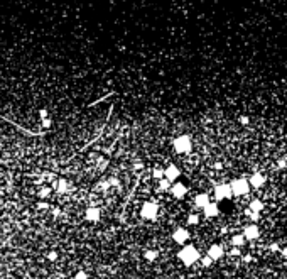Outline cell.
Masks as SVG:
<instances>
[{
  "instance_id": "1",
  "label": "cell",
  "mask_w": 287,
  "mask_h": 279,
  "mask_svg": "<svg viewBox=\"0 0 287 279\" xmlns=\"http://www.w3.org/2000/svg\"><path fill=\"white\" fill-rule=\"evenodd\" d=\"M199 257H201V254L196 249V245H193V244H184L179 249V252H177V259L186 267H191L193 264H196L199 261Z\"/></svg>"
},
{
  "instance_id": "2",
  "label": "cell",
  "mask_w": 287,
  "mask_h": 279,
  "mask_svg": "<svg viewBox=\"0 0 287 279\" xmlns=\"http://www.w3.org/2000/svg\"><path fill=\"white\" fill-rule=\"evenodd\" d=\"M172 147L176 151L177 154H188L193 149V142H191V137L188 134H182V135H177L174 141H172Z\"/></svg>"
},
{
  "instance_id": "3",
  "label": "cell",
  "mask_w": 287,
  "mask_h": 279,
  "mask_svg": "<svg viewBox=\"0 0 287 279\" xmlns=\"http://www.w3.org/2000/svg\"><path fill=\"white\" fill-rule=\"evenodd\" d=\"M228 185L232 188L233 196H243V195H248V191H250L248 179H245V178H235V179H232Z\"/></svg>"
},
{
  "instance_id": "4",
  "label": "cell",
  "mask_w": 287,
  "mask_h": 279,
  "mask_svg": "<svg viewBox=\"0 0 287 279\" xmlns=\"http://www.w3.org/2000/svg\"><path fill=\"white\" fill-rule=\"evenodd\" d=\"M157 213H159V205L155 201H144L140 206V217L144 220H152L157 218Z\"/></svg>"
},
{
  "instance_id": "5",
  "label": "cell",
  "mask_w": 287,
  "mask_h": 279,
  "mask_svg": "<svg viewBox=\"0 0 287 279\" xmlns=\"http://www.w3.org/2000/svg\"><path fill=\"white\" fill-rule=\"evenodd\" d=\"M214 200L216 203L218 201H225V200H232L233 198V193H232V188L228 183H220V185L214 186Z\"/></svg>"
},
{
  "instance_id": "6",
  "label": "cell",
  "mask_w": 287,
  "mask_h": 279,
  "mask_svg": "<svg viewBox=\"0 0 287 279\" xmlns=\"http://www.w3.org/2000/svg\"><path fill=\"white\" fill-rule=\"evenodd\" d=\"M189 239H191V233H189V230L186 227H177L176 230L172 232V240L176 242V244H179V245L188 244Z\"/></svg>"
},
{
  "instance_id": "7",
  "label": "cell",
  "mask_w": 287,
  "mask_h": 279,
  "mask_svg": "<svg viewBox=\"0 0 287 279\" xmlns=\"http://www.w3.org/2000/svg\"><path fill=\"white\" fill-rule=\"evenodd\" d=\"M179 176H181V171H179V167L176 166V164H169V166L164 169V178H166L169 183H176L177 179H179Z\"/></svg>"
},
{
  "instance_id": "8",
  "label": "cell",
  "mask_w": 287,
  "mask_h": 279,
  "mask_svg": "<svg viewBox=\"0 0 287 279\" xmlns=\"http://www.w3.org/2000/svg\"><path fill=\"white\" fill-rule=\"evenodd\" d=\"M169 191H171V195L176 200H182V198L186 196V193H188V188H186V185L184 183H172L171 185V188H169Z\"/></svg>"
},
{
  "instance_id": "9",
  "label": "cell",
  "mask_w": 287,
  "mask_h": 279,
  "mask_svg": "<svg viewBox=\"0 0 287 279\" xmlns=\"http://www.w3.org/2000/svg\"><path fill=\"white\" fill-rule=\"evenodd\" d=\"M242 235L245 237V240H257L258 237H260V228L255 225V223H250L247 227L243 228V233Z\"/></svg>"
},
{
  "instance_id": "10",
  "label": "cell",
  "mask_w": 287,
  "mask_h": 279,
  "mask_svg": "<svg viewBox=\"0 0 287 279\" xmlns=\"http://www.w3.org/2000/svg\"><path fill=\"white\" fill-rule=\"evenodd\" d=\"M265 181H267V178L262 174V173H252V176H250V179H248V185H250V188H262V186L265 185Z\"/></svg>"
},
{
  "instance_id": "11",
  "label": "cell",
  "mask_w": 287,
  "mask_h": 279,
  "mask_svg": "<svg viewBox=\"0 0 287 279\" xmlns=\"http://www.w3.org/2000/svg\"><path fill=\"white\" fill-rule=\"evenodd\" d=\"M206 254H208L213 261H220V259L225 255V249H223V245H220V244H213V245H210V249H208Z\"/></svg>"
},
{
  "instance_id": "12",
  "label": "cell",
  "mask_w": 287,
  "mask_h": 279,
  "mask_svg": "<svg viewBox=\"0 0 287 279\" xmlns=\"http://www.w3.org/2000/svg\"><path fill=\"white\" fill-rule=\"evenodd\" d=\"M203 213H204V217H208V218H213V217H216V215H220V206L216 201H210L208 205L203 208Z\"/></svg>"
},
{
  "instance_id": "13",
  "label": "cell",
  "mask_w": 287,
  "mask_h": 279,
  "mask_svg": "<svg viewBox=\"0 0 287 279\" xmlns=\"http://www.w3.org/2000/svg\"><path fill=\"white\" fill-rule=\"evenodd\" d=\"M85 218L88 220V222H98V220H100V208H96V206H90V208H86Z\"/></svg>"
},
{
  "instance_id": "14",
  "label": "cell",
  "mask_w": 287,
  "mask_h": 279,
  "mask_svg": "<svg viewBox=\"0 0 287 279\" xmlns=\"http://www.w3.org/2000/svg\"><path fill=\"white\" fill-rule=\"evenodd\" d=\"M210 201H211V200H210V195H208V193H199V195H196V198H194V206L203 210V208H204Z\"/></svg>"
},
{
  "instance_id": "15",
  "label": "cell",
  "mask_w": 287,
  "mask_h": 279,
  "mask_svg": "<svg viewBox=\"0 0 287 279\" xmlns=\"http://www.w3.org/2000/svg\"><path fill=\"white\" fill-rule=\"evenodd\" d=\"M248 210L250 211H255V213H260V211L264 210V201L258 200V198H253L252 201L248 203Z\"/></svg>"
},
{
  "instance_id": "16",
  "label": "cell",
  "mask_w": 287,
  "mask_h": 279,
  "mask_svg": "<svg viewBox=\"0 0 287 279\" xmlns=\"http://www.w3.org/2000/svg\"><path fill=\"white\" fill-rule=\"evenodd\" d=\"M230 242H232L233 247H238V249H240V247H243V245H245V242H247V240H245V237L242 235V233H236V235L232 237V240H230Z\"/></svg>"
},
{
  "instance_id": "17",
  "label": "cell",
  "mask_w": 287,
  "mask_h": 279,
  "mask_svg": "<svg viewBox=\"0 0 287 279\" xmlns=\"http://www.w3.org/2000/svg\"><path fill=\"white\" fill-rule=\"evenodd\" d=\"M56 191H58V193H66V191H68V181L64 179V178H61L59 181H58V183H56Z\"/></svg>"
},
{
  "instance_id": "18",
  "label": "cell",
  "mask_w": 287,
  "mask_h": 279,
  "mask_svg": "<svg viewBox=\"0 0 287 279\" xmlns=\"http://www.w3.org/2000/svg\"><path fill=\"white\" fill-rule=\"evenodd\" d=\"M199 261H201V266H203V267H211V264L214 262L213 259L208 255V254H206V255H201V257H199Z\"/></svg>"
},
{
  "instance_id": "19",
  "label": "cell",
  "mask_w": 287,
  "mask_h": 279,
  "mask_svg": "<svg viewBox=\"0 0 287 279\" xmlns=\"http://www.w3.org/2000/svg\"><path fill=\"white\" fill-rule=\"evenodd\" d=\"M144 257H145V261H155V259H157V250H145V252H144Z\"/></svg>"
},
{
  "instance_id": "20",
  "label": "cell",
  "mask_w": 287,
  "mask_h": 279,
  "mask_svg": "<svg viewBox=\"0 0 287 279\" xmlns=\"http://www.w3.org/2000/svg\"><path fill=\"white\" fill-rule=\"evenodd\" d=\"M199 223V215L198 213H189L188 215V225H198Z\"/></svg>"
},
{
  "instance_id": "21",
  "label": "cell",
  "mask_w": 287,
  "mask_h": 279,
  "mask_svg": "<svg viewBox=\"0 0 287 279\" xmlns=\"http://www.w3.org/2000/svg\"><path fill=\"white\" fill-rule=\"evenodd\" d=\"M245 213L248 215V217H250V220H252L253 223H255V222H258V220H260V213H255V211H250L248 208L245 210Z\"/></svg>"
},
{
  "instance_id": "22",
  "label": "cell",
  "mask_w": 287,
  "mask_h": 279,
  "mask_svg": "<svg viewBox=\"0 0 287 279\" xmlns=\"http://www.w3.org/2000/svg\"><path fill=\"white\" fill-rule=\"evenodd\" d=\"M152 176H154L155 179L161 181V179L164 178V169H161V167H155V169H154V174H152Z\"/></svg>"
},
{
  "instance_id": "23",
  "label": "cell",
  "mask_w": 287,
  "mask_h": 279,
  "mask_svg": "<svg viewBox=\"0 0 287 279\" xmlns=\"http://www.w3.org/2000/svg\"><path fill=\"white\" fill-rule=\"evenodd\" d=\"M159 186H161V189H164V191H169V188H171V183H169L166 178H162V179H161V183H159Z\"/></svg>"
},
{
  "instance_id": "24",
  "label": "cell",
  "mask_w": 287,
  "mask_h": 279,
  "mask_svg": "<svg viewBox=\"0 0 287 279\" xmlns=\"http://www.w3.org/2000/svg\"><path fill=\"white\" fill-rule=\"evenodd\" d=\"M49 193H51V188H47V186H44V188L39 189V196H41V198L49 196Z\"/></svg>"
},
{
  "instance_id": "25",
  "label": "cell",
  "mask_w": 287,
  "mask_h": 279,
  "mask_svg": "<svg viewBox=\"0 0 287 279\" xmlns=\"http://www.w3.org/2000/svg\"><path fill=\"white\" fill-rule=\"evenodd\" d=\"M74 279H88V274H86L85 271H78L76 274H74Z\"/></svg>"
},
{
  "instance_id": "26",
  "label": "cell",
  "mask_w": 287,
  "mask_h": 279,
  "mask_svg": "<svg viewBox=\"0 0 287 279\" xmlns=\"http://www.w3.org/2000/svg\"><path fill=\"white\" fill-rule=\"evenodd\" d=\"M269 249H270V252H279V250H280V247H279L277 242H272V244L269 245Z\"/></svg>"
},
{
  "instance_id": "27",
  "label": "cell",
  "mask_w": 287,
  "mask_h": 279,
  "mask_svg": "<svg viewBox=\"0 0 287 279\" xmlns=\"http://www.w3.org/2000/svg\"><path fill=\"white\" fill-rule=\"evenodd\" d=\"M277 166L279 167H285L287 166V159L285 157H280V159H279V163H277Z\"/></svg>"
},
{
  "instance_id": "28",
  "label": "cell",
  "mask_w": 287,
  "mask_h": 279,
  "mask_svg": "<svg viewBox=\"0 0 287 279\" xmlns=\"http://www.w3.org/2000/svg\"><path fill=\"white\" fill-rule=\"evenodd\" d=\"M240 249H238V247H233L232 250H230V255H240Z\"/></svg>"
},
{
  "instance_id": "29",
  "label": "cell",
  "mask_w": 287,
  "mask_h": 279,
  "mask_svg": "<svg viewBox=\"0 0 287 279\" xmlns=\"http://www.w3.org/2000/svg\"><path fill=\"white\" fill-rule=\"evenodd\" d=\"M47 259H49V261H56L58 255H56V252H49V254H47Z\"/></svg>"
},
{
  "instance_id": "30",
  "label": "cell",
  "mask_w": 287,
  "mask_h": 279,
  "mask_svg": "<svg viewBox=\"0 0 287 279\" xmlns=\"http://www.w3.org/2000/svg\"><path fill=\"white\" fill-rule=\"evenodd\" d=\"M240 124L242 125H248V117H240Z\"/></svg>"
},
{
  "instance_id": "31",
  "label": "cell",
  "mask_w": 287,
  "mask_h": 279,
  "mask_svg": "<svg viewBox=\"0 0 287 279\" xmlns=\"http://www.w3.org/2000/svg\"><path fill=\"white\" fill-rule=\"evenodd\" d=\"M47 206H49V205H47L46 201H39L37 203V208H42V210H44V208H47Z\"/></svg>"
},
{
  "instance_id": "32",
  "label": "cell",
  "mask_w": 287,
  "mask_h": 279,
  "mask_svg": "<svg viewBox=\"0 0 287 279\" xmlns=\"http://www.w3.org/2000/svg\"><path fill=\"white\" fill-rule=\"evenodd\" d=\"M279 252L282 254V257H284V259H287V247H284V249H280V250H279Z\"/></svg>"
},
{
  "instance_id": "33",
  "label": "cell",
  "mask_w": 287,
  "mask_h": 279,
  "mask_svg": "<svg viewBox=\"0 0 287 279\" xmlns=\"http://www.w3.org/2000/svg\"><path fill=\"white\" fill-rule=\"evenodd\" d=\"M243 262H252V255H250V254L243 255Z\"/></svg>"
}]
</instances>
